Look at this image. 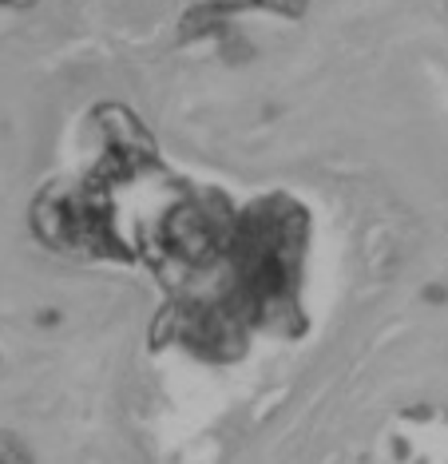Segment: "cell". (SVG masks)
Segmentation results:
<instances>
[{
	"label": "cell",
	"instance_id": "1",
	"mask_svg": "<svg viewBox=\"0 0 448 464\" xmlns=\"http://www.w3.org/2000/svg\"><path fill=\"white\" fill-rule=\"evenodd\" d=\"M167 242L179 250L183 258H207L219 246V227L207 210L199 207H183L170 215L167 223Z\"/></svg>",
	"mask_w": 448,
	"mask_h": 464
},
{
	"label": "cell",
	"instance_id": "2",
	"mask_svg": "<svg viewBox=\"0 0 448 464\" xmlns=\"http://www.w3.org/2000/svg\"><path fill=\"white\" fill-rule=\"evenodd\" d=\"M219 8H270V13L282 16H302L306 13V0H210Z\"/></svg>",
	"mask_w": 448,
	"mask_h": 464
},
{
	"label": "cell",
	"instance_id": "3",
	"mask_svg": "<svg viewBox=\"0 0 448 464\" xmlns=\"http://www.w3.org/2000/svg\"><path fill=\"white\" fill-rule=\"evenodd\" d=\"M0 464H32L28 449L16 437H8V432H0Z\"/></svg>",
	"mask_w": 448,
	"mask_h": 464
},
{
	"label": "cell",
	"instance_id": "4",
	"mask_svg": "<svg viewBox=\"0 0 448 464\" xmlns=\"http://www.w3.org/2000/svg\"><path fill=\"white\" fill-rule=\"evenodd\" d=\"M0 5H32V0H0Z\"/></svg>",
	"mask_w": 448,
	"mask_h": 464
}]
</instances>
